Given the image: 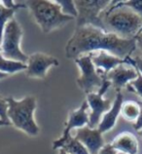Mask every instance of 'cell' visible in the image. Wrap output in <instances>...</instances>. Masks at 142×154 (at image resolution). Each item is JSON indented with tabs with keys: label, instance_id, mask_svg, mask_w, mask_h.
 <instances>
[{
	"label": "cell",
	"instance_id": "6da1fadb",
	"mask_svg": "<svg viewBox=\"0 0 142 154\" xmlns=\"http://www.w3.org/2000/svg\"><path fill=\"white\" fill-rule=\"evenodd\" d=\"M137 48L135 39H123L92 26H76L65 46L67 59H78L96 51H106L121 59H128Z\"/></svg>",
	"mask_w": 142,
	"mask_h": 154
},
{
	"label": "cell",
	"instance_id": "7a4b0ae2",
	"mask_svg": "<svg viewBox=\"0 0 142 154\" xmlns=\"http://www.w3.org/2000/svg\"><path fill=\"white\" fill-rule=\"evenodd\" d=\"M113 1L100 15L103 30L123 39H135L142 31V17L123 1Z\"/></svg>",
	"mask_w": 142,
	"mask_h": 154
},
{
	"label": "cell",
	"instance_id": "3957f363",
	"mask_svg": "<svg viewBox=\"0 0 142 154\" xmlns=\"http://www.w3.org/2000/svg\"><path fill=\"white\" fill-rule=\"evenodd\" d=\"M24 3L30 9L35 22L40 26L44 33H49L74 20L73 17L64 15L62 8L56 1L30 0Z\"/></svg>",
	"mask_w": 142,
	"mask_h": 154
},
{
	"label": "cell",
	"instance_id": "277c9868",
	"mask_svg": "<svg viewBox=\"0 0 142 154\" xmlns=\"http://www.w3.org/2000/svg\"><path fill=\"white\" fill-rule=\"evenodd\" d=\"M6 102L8 103L7 114L10 122L28 136H37L39 134V127L33 118V113L36 108V99L34 97L28 96L22 100H15L13 97H8Z\"/></svg>",
	"mask_w": 142,
	"mask_h": 154
},
{
	"label": "cell",
	"instance_id": "5b68a950",
	"mask_svg": "<svg viewBox=\"0 0 142 154\" xmlns=\"http://www.w3.org/2000/svg\"><path fill=\"white\" fill-rule=\"evenodd\" d=\"M23 29L15 19L10 20L5 26L2 38V55L6 59L26 63L29 57L23 54L20 48Z\"/></svg>",
	"mask_w": 142,
	"mask_h": 154
},
{
	"label": "cell",
	"instance_id": "8992f818",
	"mask_svg": "<svg viewBox=\"0 0 142 154\" xmlns=\"http://www.w3.org/2000/svg\"><path fill=\"white\" fill-rule=\"evenodd\" d=\"M112 2L110 0H76L75 5L78 11L76 26H92L103 30L99 17Z\"/></svg>",
	"mask_w": 142,
	"mask_h": 154
},
{
	"label": "cell",
	"instance_id": "52a82bcc",
	"mask_svg": "<svg viewBox=\"0 0 142 154\" xmlns=\"http://www.w3.org/2000/svg\"><path fill=\"white\" fill-rule=\"evenodd\" d=\"M92 57V54H89L75 60L81 71L79 78L77 79V84L87 95L95 93V90L98 91L104 82V77L96 70Z\"/></svg>",
	"mask_w": 142,
	"mask_h": 154
},
{
	"label": "cell",
	"instance_id": "ba28073f",
	"mask_svg": "<svg viewBox=\"0 0 142 154\" xmlns=\"http://www.w3.org/2000/svg\"><path fill=\"white\" fill-rule=\"evenodd\" d=\"M111 82L104 78L102 86L96 93H91L87 95V102L91 108V113L89 115V125L92 129L98 127L102 116L109 111L112 107L113 103L109 99H103V95L111 86Z\"/></svg>",
	"mask_w": 142,
	"mask_h": 154
},
{
	"label": "cell",
	"instance_id": "9c48e42d",
	"mask_svg": "<svg viewBox=\"0 0 142 154\" xmlns=\"http://www.w3.org/2000/svg\"><path fill=\"white\" fill-rule=\"evenodd\" d=\"M89 107L90 106H89L88 102L87 100H84L79 108L75 109V110H73L69 113V116H68L67 122L65 123V127H64L62 135L59 139L54 140V143H53V149L60 148V145L71 136V134H70L71 130L76 129V128L80 129L85 126H88L89 115L87 113V110Z\"/></svg>",
	"mask_w": 142,
	"mask_h": 154
},
{
	"label": "cell",
	"instance_id": "30bf717a",
	"mask_svg": "<svg viewBox=\"0 0 142 154\" xmlns=\"http://www.w3.org/2000/svg\"><path fill=\"white\" fill-rule=\"evenodd\" d=\"M26 76L33 78H45L48 69L51 66H58L59 60L54 57L43 53H34L29 56L27 62Z\"/></svg>",
	"mask_w": 142,
	"mask_h": 154
},
{
	"label": "cell",
	"instance_id": "8fae6325",
	"mask_svg": "<svg viewBox=\"0 0 142 154\" xmlns=\"http://www.w3.org/2000/svg\"><path fill=\"white\" fill-rule=\"evenodd\" d=\"M92 63L95 64V66L98 69L97 71L99 72V74L101 75L103 73L104 77L111 70H113L117 66H121V64L128 63V64H131V66H135L134 60H132L131 58L121 59L106 51H99L96 55H92Z\"/></svg>",
	"mask_w": 142,
	"mask_h": 154
},
{
	"label": "cell",
	"instance_id": "7c38bea8",
	"mask_svg": "<svg viewBox=\"0 0 142 154\" xmlns=\"http://www.w3.org/2000/svg\"><path fill=\"white\" fill-rule=\"evenodd\" d=\"M75 137L85 145L90 154H98L105 145L102 134L97 128L92 129L89 126H85L77 129Z\"/></svg>",
	"mask_w": 142,
	"mask_h": 154
},
{
	"label": "cell",
	"instance_id": "4fadbf2b",
	"mask_svg": "<svg viewBox=\"0 0 142 154\" xmlns=\"http://www.w3.org/2000/svg\"><path fill=\"white\" fill-rule=\"evenodd\" d=\"M137 75L138 70L135 66L124 63L111 70L104 78L110 81L116 89H120L124 86H128L131 81L137 78Z\"/></svg>",
	"mask_w": 142,
	"mask_h": 154
},
{
	"label": "cell",
	"instance_id": "5bb4252c",
	"mask_svg": "<svg viewBox=\"0 0 142 154\" xmlns=\"http://www.w3.org/2000/svg\"><path fill=\"white\" fill-rule=\"evenodd\" d=\"M123 103H124L123 95H122L121 92H118L116 94V98L114 100V102H113V105L111 109L102 116L100 124L98 125V127H97V129L99 130L101 134H104L108 131H110V130H112L115 127L117 119H118L119 115L121 114Z\"/></svg>",
	"mask_w": 142,
	"mask_h": 154
},
{
	"label": "cell",
	"instance_id": "9a60e30c",
	"mask_svg": "<svg viewBox=\"0 0 142 154\" xmlns=\"http://www.w3.org/2000/svg\"><path fill=\"white\" fill-rule=\"evenodd\" d=\"M111 144L117 152L124 154H137L139 148L136 137L129 132L121 133L113 140Z\"/></svg>",
	"mask_w": 142,
	"mask_h": 154
},
{
	"label": "cell",
	"instance_id": "2e32d148",
	"mask_svg": "<svg viewBox=\"0 0 142 154\" xmlns=\"http://www.w3.org/2000/svg\"><path fill=\"white\" fill-rule=\"evenodd\" d=\"M27 64L24 63L17 62V60L6 59L1 53H0V72L3 73H15V72L26 70Z\"/></svg>",
	"mask_w": 142,
	"mask_h": 154
},
{
	"label": "cell",
	"instance_id": "e0dca14e",
	"mask_svg": "<svg viewBox=\"0 0 142 154\" xmlns=\"http://www.w3.org/2000/svg\"><path fill=\"white\" fill-rule=\"evenodd\" d=\"M141 106L138 103L133 100H128L123 103L121 114L128 122H135L140 114Z\"/></svg>",
	"mask_w": 142,
	"mask_h": 154
},
{
	"label": "cell",
	"instance_id": "ac0fdd59",
	"mask_svg": "<svg viewBox=\"0 0 142 154\" xmlns=\"http://www.w3.org/2000/svg\"><path fill=\"white\" fill-rule=\"evenodd\" d=\"M59 149H63L69 154H90L85 145L76 139L75 137L70 136L64 143L60 145Z\"/></svg>",
	"mask_w": 142,
	"mask_h": 154
},
{
	"label": "cell",
	"instance_id": "d6986e66",
	"mask_svg": "<svg viewBox=\"0 0 142 154\" xmlns=\"http://www.w3.org/2000/svg\"><path fill=\"white\" fill-rule=\"evenodd\" d=\"M20 9H8L3 4H0V45L2 44L3 32L5 26L10 20L14 19V14Z\"/></svg>",
	"mask_w": 142,
	"mask_h": 154
},
{
	"label": "cell",
	"instance_id": "ffe728a7",
	"mask_svg": "<svg viewBox=\"0 0 142 154\" xmlns=\"http://www.w3.org/2000/svg\"><path fill=\"white\" fill-rule=\"evenodd\" d=\"M56 2L60 6L64 15L70 16L73 18L78 17V11H77L75 5V1H72V0H56Z\"/></svg>",
	"mask_w": 142,
	"mask_h": 154
},
{
	"label": "cell",
	"instance_id": "44dd1931",
	"mask_svg": "<svg viewBox=\"0 0 142 154\" xmlns=\"http://www.w3.org/2000/svg\"><path fill=\"white\" fill-rule=\"evenodd\" d=\"M127 87L128 89V91L135 93V94H137L142 98V74L139 71H138V75H137V78L131 81Z\"/></svg>",
	"mask_w": 142,
	"mask_h": 154
},
{
	"label": "cell",
	"instance_id": "7402d4cb",
	"mask_svg": "<svg viewBox=\"0 0 142 154\" xmlns=\"http://www.w3.org/2000/svg\"><path fill=\"white\" fill-rule=\"evenodd\" d=\"M8 103L6 102V99H4L2 96H0V119L5 121V122H10L9 118H8Z\"/></svg>",
	"mask_w": 142,
	"mask_h": 154
},
{
	"label": "cell",
	"instance_id": "603a6c76",
	"mask_svg": "<svg viewBox=\"0 0 142 154\" xmlns=\"http://www.w3.org/2000/svg\"><path fill=\"white\" fill-rule=\"evenodd\" d=\"M125 6L131 8L138 15L142 17V0H129V1H123Z\"/></svg>",
	"mask_w": 142,
	"mask_h": 154
},
{
	"label": "cell",
	"instance_id": "cb8c5ba5",
	"mask_svg": "<svg viewBox=\"0 0 142 154\" xmlns=\"http://www.w3.org/2000/svg\"><path fill=\"white\" fill-rule=\"evenodd\" d=\"M118 152L116 151V149L112 146L111 143L105 144L104 146L101 148V150L98 152V154H117Z\"/></svg>",
	"mask_w": 142,
	"mask_h": 154
},
{
	"label": "cell",
	"instance_id": "d4e9b609",
	"mask_svg": "<svg viewBox=\"0 0 142 154\" xmlns=\"http://www.w3.org/2000/svg\"><path fill=\"white\" fill-rule=\"evenodd\" d=\"M140 106H141L140 114L138 116V118L136 119L135 122L133 123V128H134V130H136L137 132L140 131V130L142 129V104H140Z\"/></svg>",
	"mask_w": 142,
	"mask_h": 154
},
{
	"label": "cell",
	"instance_id": "484cf974",
	"mask_svg": "<svg viewBox=\"0 0 142 154\" xmlns=\"http://www.w3.org/2000/svg\"><path fill=\"white\" fill-rule=\"evenodd\" d=\"M133 60H134V63H135V67L142 74V57H136V58Z\"/></svg>",
	"mask_w": 142,
	"mask_h": 154
},
{
	"label": "cell",
	"instance_id": "4316f807",
	"mask_svg": "<svg viewBox=\"0 0 142 154\" xmlns=\"http://www.w3.org/2000/svg\"><path fill=\"white\" fill-rule=\"evenodd\" d=\"M135 42H136L137 48L142 52V31L135 37Z\"/></svg>",
	"mask_w": 142,
	"mask_h": 154
},
{
	"label": "cell",
	"instance_id": "83f0119b",
	"mask_svg": "<svg viewBox=\"0 0 142 154\" xmlns=\"http://www.w3.org/2000/svg\"><path fill=\"white\" fill-rule=\"evenodd\" d=\"M11 123H9V122H5V121H3V120H1L0 119V126H9Z\"/></svg>",
	"mask_w": 142,
	"mask_h": 154
},
{
	"label": "cell",
	"instance_id": "f1b7e54d",
	"mask_svg": "<svg viewBox=\"0 0 142 154\" xmlns=\"http://www.w3.org/2000/svg\"><path fill=\"white\" fill-rule=\"evenodd\" d=\"M8 74L6 73H3V72H0V79H3V78H5V77H7Z\"/></svg>",
	"mask_w": 142,
	"mask_h": 154
},
{
	"label": "cell",
	"instance_id": "f546056e",
	"mask_svg": "<svg viewBox=\"0 0 142 154\" xmlns=\"http://www.w3.org/2000/svg\"><path fill=\"white\" fill-rule=\"evenodd\" d=\"M58 154H69V153H67L66 151H64L63 149H59V153Z\"/></svg>",
	"mask_w": 142,
	"mask_h": 154
},
{
	"label": "cell",
	"instance_id": "4dcf8cb0",
	"mask_svg": "<svg viewBox=\"0 0 142 154\" xmlns=\"http://www.w3.org/2000/svg\"><path fill=\"white\" fill-rule=\"evenodd\" d=\"M138 134H139V135H140V136L142 137V129L140 130V131H138Z\"/></svg>",
	"mask_w": 142,
	"mask_h": 154
},
{
	"label": "cell",
	"instance_id": "1f68e13d",
	"mask_svg": "<svg viewBox=\"0 0 142 154\" xmlns=\"http://www.w3.org/2000/svg\"><path fill=\"white\" fill-rule=\"evenodd\" d=\"M0 52H2V47L0 46Z\"/></svg>",
	"mask_w": 142,
	"mask_h": 154
},
{
	"label": "cell",
	"instance_id": "d6a6232c",
	"mask_svg": "<svg viewBox=\"0 0 142 154\" xmlns=\"http://www.w3.org/2000/svg\"><path fill=\"white\" fill-rule=\"evenodd\" d=\"M117 154H124V153H121V152H118V153H117Z\"/></svg>",
	"mask_w": 142,
	"mask_h": 154
}]
</instances>
